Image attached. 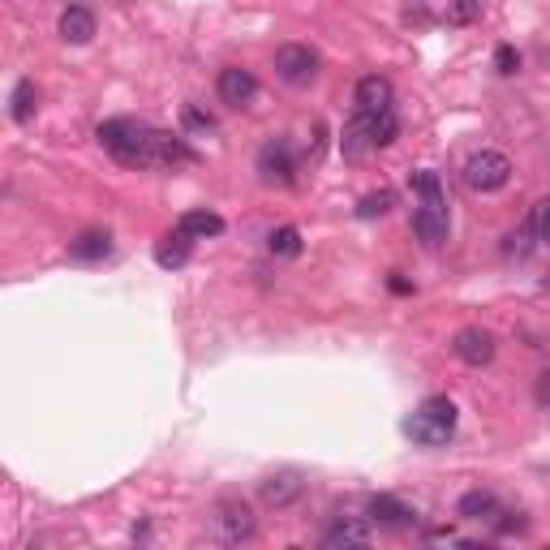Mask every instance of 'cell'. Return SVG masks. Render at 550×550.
I'll list each match as a JSON object with an SVG mask.
<instances>
[{
    "label": "cell",
    "instance_id": "cell-15",
    "mask_svg": "<svg viewBox=\"0 0 550 550\" xmlns=\"http://www.w3.org/2000/svg\"><path fill=\"white\" fill-rule=\"evenodd\" d=\"M61 39L65 43H91L95 39V13L86 9V5H65V13H61Z\"/></svg>",
    "mask_w": 550,
    "mask_h": 550
},
{
    "label": "cell",
    "instance_id": "cell-3",
    "mask_svg": "<svg viewBox=\"0 0 550 550\" xmlns=\"http://www.w3.org/2000/svg\"><path fill=\"white\" fill-rule=\"evenodd\" d=\"M508 181H512V159L503 155V151H477V155H469V164H465V185H469V190L495 194Z\"/></svg>",
    "mask_w": 550,
    "mask_h": 550
},
{
    "label": "cell",
    "instance_id": "cell-22",
    "mask_svg": "<svg viewBox=\"0 0 550 550\" xmlns=\"http://www.w3.org/2000/svg\"><path fill=\"white\" fill-rule=\"evenodd\" d=\"M413 194H417V202H447V198H443V181H439V172H430V168L413 172Z\"/></svg>",
    "mask_w": 550,
    "mask_h": 550
},
{
    "label": "cell",
    "instance_id": "cell-31",
    "mask_svg": "<svg viewBox=\"0 0 550 550\" xmlns=\"http://www.w3.org/2000/svg\"><path fill=\"white\" fill-rule=\"evenodd\" d=\"M392 293H413V284L400 280V275H392Z\"/></svg>",
    "mask_w": 550,
    "mask_h": 550
},
{
    "label": "cell",
    "instance_id": "cell-4",
    "mask_svg": "<svg viewBox=\"0 0 550 550\" xmlns=\"http://www.w3.org/2000/svg\"><path fill=\"white\" fill-rule=\"evenodd\" d=\"M211 529L224 546H241L258 533V520L241 499H224V503H215V512H211Z\"/></svg>",
    "mask_w": 550,
    "mask_h": 550
},
{
    "label": "cell",
    "instance_id": "cell-27",
    "mask_svg": "<svg viewBox=\"0 0 550 550\" xmlns=\"http://www.w3.org/2000/svg\"><path fill=\"white\" fill-rule=\"evenodd\" d=\"M477 13H482L477 0H447V22H452V26H469Z\"/></svg>",
    "mask_w": 550,
    "mask_h": 550
},
{
    "label": "cell",
    "instance_id": "cell-25",
    "mask_svg": "<svg viewBox=\"0 0 550 550\" xmlns=\"http://www.w3.org/2000/svg\"><path fill=\"white\" fill-rule=\"evenodd\" d=\"M533 245H538V237H533V228H529V220H525V224L516 228V233H508V245H503V254H508V258H529Z\"/></svg>",
    "mask_w": 550,
    "mask_h": 550
},
{
    "label": "cell",
    "instance_id": "cell-30",
    "mask_svg": "<svg viewBox=\"0 0 550 550\" xmlns=\"http://www.w3.org/2000/svg\"><path fill=\"white\" fill-rule=\"evenodd\" d=\"M538 404H542V409H550V370L538 374Z\"/></svg>",
    "mask_w": 550,
    "mask_h": 550
},
{
    "label": "cell",
    "instance_id": "cell-10",
    "mask_svg": "<svg viewBox=\"0 0 550 550\" xmlns=\"http://www.w3.org/2000/svg\"><path fill=\"white\" fill-rule=\"evenodd\" d=\"M215 91H220L228 108H245L258 95V78L241 65H228V69H220V78H215Z\"/></svg>",
    "mask_w": 550,
    "mask_h": 550
},
{
    "label": "cell",
    "instance_id": "cell-13",
    "mask_svg": "<svg viewBox=\"0 0 550 550\" xmlns=\"http://www.w3.org/2000/svg\"><path fill=\"white\" fill-rule=\"evenodd\" d=\"M392 99H396L392 82L379 78V74H366V78L357 82V91H353L357 112H383V108H392Z\"/></svg>",
    "mask_w": 550,
    "mask_h": 550
},
{
    "label": "cell",
    "instance_id": "cell-20",
    "mask_svg": "<svg viewBox=\"0 0 550 550\" xmlns=\"http://www.w3.org/2000/svg\"><path fill=\"white\" fill-rule=\"evenodd\" d=\"M35 108H39V91H35L31 78H22L18 86H13V95H9V117L18 125H26L35 117Z\"/></svg>",
    "mask_w": 550,
    "mask_h": 550
},
{
    "label": "cell",
    "instance_id": "cell-9",
    "mask_svg": "<svg viewBox=\"0 0 550 550\" xmlns=\"http://www.w3.org/2000/svg\"><path fill=\"white\" fill-rule=\"evenodd\" d=\"M413 233L422 237L430 250H439V245L447 241V233H452V224H447V202H417Z\"/></svg>",
    "mask_w": 550,
    "mask_h": 550
},
{
    "label": "cell",
    "instance_id": "cell-29",
    "mask_svg": "<svg viewBox=\"0 0 550 550\" xmlns=\"http://www.w3.org/2000/svg\"><path fill=\"white\" fill-rule=\"evenodd\" d=\"M185 125L198 129V134H211V129H215V121H211V117H202L198 108H185Z\"/></svg>",
    "mask_w": 550,
    "mask_h": 550
},
{
    "label": "cell",
    "instance_id": "cell-18",
    "mask_svg": "<svg viewBox=\"0 0 550 550\" xmlns=\"http://www.w3.org/2000/svg\"><path fill=\"white\" fill-rule=\"evenodd\" d=\"M190 245H194V237L177 228V233H168L164 241H159L155 263H159V267H185V263H190Z\"/></svg>",
    "mask_w": 550,
    "mask_h": 550
},
{
    "label": "cell",
    "instance_id": "cell-24",
    "mask_svg": "<svg viewBox=\"0 0 550 550\" xmlns=\"http://www.w3.org/2000/svg\"><path fill=\"white\" fill-rule=\"evenodd\" d=\"M392 202H396V194H392V190L366 194V198L357 202V220H374V215H387V211H392Z\"/></svg>",
    "mask_w": 550,
    "mask_h": 550
},
{
    "label": "cell",
    "instance_id": "cell-5",
    "mask_svg": "<svg viewBox=\"0 0 550 550\" xmlns=\"http://www.w3.org/2000/svg\"><path fill=\"white\" fill-rule=\"evenodd\" d=\"M318 52L306 48V43H284V48H275V74L288 86H310L318 78Z\"/></svg>",
    "mask_w": 550,
    "mask_h": 550
},
{
    "label": "cell",
    "instance_id": "cell-28",
    "mask_svg": "<svg viewBox=\"0 0 550 550\" xmlns=\"http://www.w3.org/2000/svg\"><path fill=\"white\" fill-rule=\"evenodd\" d=\"M495 69H499V74H516V69H520V56H516L512 43H499V48H495Z\"/></svg>",
    "mask_w": 550,
    "mask_h": 550
},
{
    "label": "cell",
    "instance_id": "cell-11",
    "mask_svg": "<svg viewBox=\"0 0 550 550\" xmlns=\"http://www.w3.org/2000/svg\"><path fill=\"white\" fill-rule=\"evenodd\" d=\"M452 353L465 361V366H486V361H495V336H490L486 327H465V331H456Z\"/></svg>",
    "mask_w": 550,
    "mask_h": 550
},
{
    "label": "cell",
    "instance_id": "cell-16",
    "mask_svg": "<svg viewBox=\"0 0 550 550\" xmlns=\"http://www.w3.org/2000/svg\"><path fill=\"white\" fill-rule=\"evenodd\" d=\"M108 254H112V237L104 228H86V233L69 241V258H78V263H99V258H108Z\"/></svg>",
    "mask_w": 550,
    "mask_h": 550
},
{
    "label": "cell",
    "instance_id": "cell-2",
    "mask_svg": "<svg viewBox=\"0 0 550 550\" xmlns=\"http://www.w3.org/2000/svg\"><path fill=\"white\" fill-rule=\"evenodd\" d=\"M404 434L417 447H447L456 434V404L447 396H430L404 417Z\"/></svg>",
    "mask_w": 550,
    "mask_h": 550
},
{
    "label": "cell",
    "instance_id": "cell-17",
    "mask_svg": "<svg viewBox=\"0 0 550 550\" xmlns=\"http://www.w3.org/2000/svg\"><path fill=\"white\" fill-rule=\"evenodd\" d=\"M460 516L465 520H499L503 503L490 495V490H469V495H460Z\"/></svg>",
    "mask_w": 550,
    "mask_h": 550
},
{
    "label": "cell",
    "instance_id": "cell-1",
    "mask_svg": "<svg viewBox=\"0 0 550 550\" xmlns=\"http://www.w3.org/2000/svg\"><path fill=\"white\" fill-rule=\"evenodd\" d=\"M95 138H99V147L125 168H172V164H190L194 159V151L185 147V138H172L164 129H151L134 117L104 121Z\"/></svg>",
    "mask_w": 550,
    "mask_h": 550
},
{
    "label": "cell",
    "instance_id": "cell-23",
    "mask_svg": "<svg viewBox=\"0 0 550 550\" xmlns=\"http://www.w3.org/2000/svg\"><path fill=\"white\" fill-rule=\"evenodd\" d=\"M340 147H344V155H349V159H361L366 151H374V147H370V138H366V129H361V121H357V117H353L349 125H344Z\"/></svg>",
    "mask_w": 550,
    "mask_h": 550
},
{
    "label": "cell",
    "instance_id": "cell-21",
    "mask_svg": "<svg viewBox=\"0 0 550 550\" xmlns=\"http://www.w3.org/2000/svg\"><path fill=\"white\" fill-rule=\"evenodd\" d=\"M267 250H271L275 258H297V254H301V233H297L293 224L275 228V233L267 237Z\"/></svg>",
    "mask_w": 550,
    "mask_h": 550
},
{
    "label": "cell",
    "instance_id": "cell-7",
    "mask_svg": "<svg viewBox=\"0 0 550 550\" xmlns=\"http://www.w3.org/2000/svg\"><path fill=\"white\" fill-rule=\"evenodd\" d=\"M301 495H306V473L301 469H280L258 482V499H263L267 508H293Z\"/></svg>",
    "mask_w": 550,
    "mask_h": 550
},
{
    "label": "cell",
    "instance_id": "cell-19",
    "mask_svg": "<svg viewBox=\"0 0 550 550\" xmlns=\"http://www.w3.org/2000/svg\"><path fill=\"white\" fill-rule=\"evenodd\" d=\"M177 228H181V233H190L194 241H207V237H220L224 233V220L215 211H185Z\"/></svg>",
    "mask_w": 550,
    "mask_h": 550
},
{
    "label": "cell",
    "instance_id": "cell-8",
    "mask_svg": "<svg viewBox=\"0 0 550 550\" xmlns=\"http://www.w3.org/2000/svg\"><path fill=\"white\" fill-rule=\"evenodd\" d=\"M366 516H370V525L392 529V533H404V529H413V525H417L413 508H409V503H400L396 495H370Z\"/></svg>",
    "mask_w": 550,
    "mask_h": 550
},
{
    "label": "cell",
    "instance_id": "cell-26",
    "mask_svg": "<svg viewBox=\"0 0 550 550\" xmlns=\"http://www.w3.org/2000/svg\"><path fill=\"white\" fill-rule=\"evenodd\" d=\"M529 228H533V237H538V245L550 241V194L529 207Z\"/></svg>",
    "mask_w": 550,
    "mask_h": 550
},
{
    "label": "cell",
    "instance_id": "cell-12",
    "mask_svg": "<svg viewBox=\"0 0 550 550\" xmlns=\"http://www.w3.org/2000/svg\"><path fill=\"white\" fill-rule=\"evenodd\" d=\"M357 121H361V129H366V138H370L374 151H379V147H392V142L400 138V117H396V108L357 112Z\"/></svg>",
    "mask_w": 550,
    "mask_h": 550
},
{
    "label": "cell",
    "instance_id": "cell-14",
    "mask_svg": "<svg viewBox=\"0 0 550 550\" xmlns=\"http://www.w3.org/2000/svg\"><path fill=\"white\" fill-rule=\"evenodd\" d=\"M370 525L366 520H357V516H340L336 525H331L327 533H323V546L327 550H340V546H370Z\"/></svg>",
    "mask_w": 550,
    "mask_h": 550
},
{
    "label": "cell",
    "instance_id": "cell-6",
    "mask_svg": "<svg viewBox=\"0 0 550 550\" xmlns=\"http://www.w3.org/2000/svg\"><path fill=\"white\" fill-rule=\"evenodd\" d=\"M258 177L263 185H293L297 181V155L288 138H267L258 151Z\"/></svg>",
    "mask_w": 550,
    "mask_h": 550
}]
</instances>
